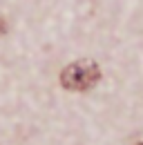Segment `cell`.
Masks as SVG:
<instances>
[{"instance_id": "obj_3", "label": "cell", "mask_w": 143, "mask_h": 145, "mask_svg": "<svg viewBox=\"0 0 143 145\" xmlns=\"http://www.w3.org/2000/svg\"><path fill=\"white\" fill-rule=\"evenodd\" d=\"M139 145H143V143H139Z\"/></svg>"}, {"instance_id": "obj_1", "label": "cell", "mask_w": 143, "mask_h": 145, "mask_svg": "<svg viewBox=\"0 0 143 145\" xmlns=\"http://www.w3.org/2000/svg\"><path fill=\"white\" fill-rule=\"evenodd\" d=\"M101 78V69L94 60H76L70 67H65L60 74V85L70 91H85L92 85H96Z\"/></svg>"}, {"instance_id": "obj_2", "label": "cell", "mask_w": 143, "mask_h": 145, "mask_svg": "<svg viewBox=\"0 0 143 145\" xmlns=\"http://www.w3.org/2000/svg\"><path fill=\"white\" fill-rule=\"evenodd\" d=\"M5 31H7V22L0 18V34H5Z\"/></svg>"}]
</instances>
